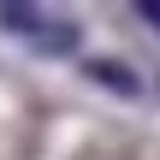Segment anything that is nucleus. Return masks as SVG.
<instances>
[{
  "label": "nucleus",
  "mask_w": 160,
  "mask_h": 160,
  "mask_svg": "<svg viewBox=\"0 0 160 160\" xmlns=\"http://www.w3.org/2000/svg\"><path fill=\"white\" fill-rule=\"evenodd\" d=\"M142 18H148V24H160V6H142Z\"/></svg>",
  "instance_id": "nucleus-1"
}]
</instances>
